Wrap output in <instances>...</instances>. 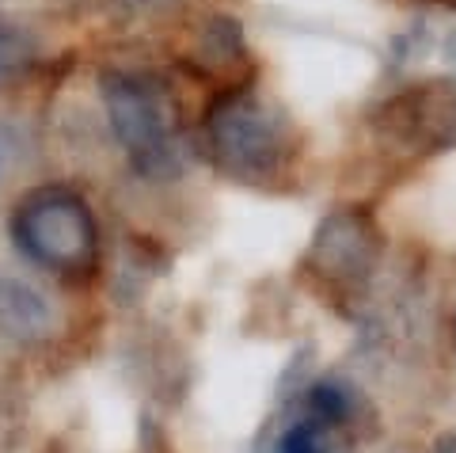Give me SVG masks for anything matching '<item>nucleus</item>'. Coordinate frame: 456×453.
Listing matches in <instances>:
<instances>
[{"mask_svg": "<svg viewBox=\"0 0 456 453\" xmlns=\"http://www.w3.org/2000/svg\"><path fill=\"white\" fill-rule=\"evenodd\" d=\"M206 137L221 172L244 183H259V187L281 179L297 161V137L289 119L248 84L224 92L213 103L206 119Z\"/></svg>", "mask_w": 456, "mask_h": 453, "instance_id": "f257e3e1", "label": "nucleus"}, {"mask_svg": "<svg viewBox=\"0 0 456 453\" xmlns=\"http://www.w3.org/2000/svg\"><path fill=\"white\" fill-rule=\"evenodd\" d=\"M110 130L126 149L134 172L149 179L179 176L183 168V130L171 92L152 73H122L110 69L99 80Z\"/></svg>", "mask_w": 456, "mask_h": 453, "instance_id": "f03ea898", "label": "nucleus"}, {"mask_svg": "<svg viewBox=\"0 0 456 453\" xmlns=\"http://www.w3.org/2000/svg\"><path fill=\"white\" fill-rule=\"evenodd\" d=\"M12 240L27 259L65 278L95 271L99 259V229L92 210L77 191L65 187H42L27 194L12 214Z\"/></svg>", "mask_w": 456, "mask_h": 453, "instance_id": "7ed1b4c3", "label": "nucleus"}, {"mask_svg": "<svg viewBox=\"0 0 456 453\" xmlns=\"http://www.w3.org/2000/svg\"><path fill=\"white\" fill-rule=\"evenodd\" d=\"M373 137L395 164H419L456 145V84L419 80L373 111Z\"/></svg>", "mask_w": 456, "mask_h": 453, "instance_id": "20e7f679", "label": "nucleus"}, {"mask_svg": "<svg viewBox=\"0 0 456 453\" xmlns=\"http://www.w3.org/2000/svg\"><path fill=\"white\" fill-rule=\"evenodd\" d=\"M380 248H384L380 229L365 210H338L316 229L308 263L323 282L350 290L365 282V275L377 267Z\"/></svg>", "mask_w": 456, "mask_h": 453, "instance_id": "39448f33", "label": "nucleus"}, {"mask_svg": "<svg viewBox=\"0 0 456 453\" xmlns=\"http://www.w3.org/2000/svg\"><path fill=\"white\" fill-rule=\"evenodd\" d=\"M278 453H354L350 419L323 416L305 404V412L281 431Z\"/></svg>", "mask_w": 456, "mask_h": 453, "instance_id": "423d86ee", "label": "nucleus"}, {"mask_svg": "<svg viewBox=\"0 0 456 453\" xmlns=\"http://www.w3.org/2000/svg\"><path fill=\"white\" fill-rule=\"evenodd\" d=\"M0 320H4L12 332L31 335L46 324V305L35 297V290L20 286V282H4V286H0Z\"/></svg>", "mask_w": 456, "mask_h": 453, "instance_id": "0eeeda50", "label": "nucleus"}, {"mask_svg": "<svg viewBox=\"0 0 456 453\" xmlns=\"http://www.w3.org/2000/svg\"><path fill=\"white\" fill-rule=\"evenodd\" d=\"M31 69V42L20 31L0 23V88H8L12 80H20Z\"/></svg>", "mask_w": 456, "mask_h": 453, "instance_id": "6e6552de", "label": "nucleus"}, {"mask_svg": "<svg viewBox=\"0 0 456 453\" xmlns=\"http://www.w3.org/2000/svg\"><path fill=\"white\" fill-rule=\"evenodd\" d=\"M130 8H167V4H175V0H126Z\"/></svg>", "mask_w": 456, "mask_h": 453, "instance_id": "1a4fd4ad", "label": "nucleus"}, {"mask_svg": "<svg viewBox=\"0 0 456 453\" xmlns=\"http://www.w3.org/2000/svg\"><path fill=\"white\" fill-rule=\"evenodd\" d=\"M437 453H456V438H449V442H441Z\"/></svg>", "mask_w": 456, "mask_h": 453, "instance_id": "9d476101", "label": "nucleus"}, {"mask_svg": "<svg viewBox=\"0 0 456 453\" xmlns=\"http://www.w3.org/2000/svg\"><path fill=\"white\" fill-rule=\"evenodd\" d=\"M434 4H445V8H456V0H434Z\"/></svg>", "mask_w": 456, "mask_h": 453, "instance_id": "9b49d317", "label": "nucleus"}]
</instances>
